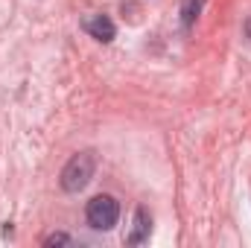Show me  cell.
<instances>
[{"label":"cell","mask_w":251,"mask_h":248,"mask_svg":"<svg viewBox=\"0 0 251 248\" xmlns=\"http://www.w3.org/2000/svg\"><path fill=\"white\" fill-rule=\"evenodd\" d=\"M97 173V155L94 152H76L67 164H64L62 175H59V184L64 193H82L85 187L91 184Z\"/></svg>","instance_id":"1"},{"label":"cell","mask_w":251,"mask_h":248,"mask_svg":"<svg viewBox=\"0 0 251 248\" xmlns=\"http://www.w3.org/2000/svg\"><path fill=\"white\" fill-rule=\"evenodd\" d=\"M85 219H88V225L94 231H111L117 225V219H120V201L114 196H108V193H100V196H94L88 201Z\"/></svg>","instance_id":"2"},{"label":"cell","mask_w":251,"mask_h":248,"mask_svg":"<svg viewBox=\"0 0 251 248\" xmlns=\"http://www.w3.org/2000/svg\"><path fill=\"white\" fill-rule=\"evenodd\" d=\"M82 29L100 44H111L117 38V24L108 15H88V18H82Z\"/></svg>","instance_id":"3"},{"label":"cell","mask_w":251,"mask_h":248,"mask_svg":"<svg viewBox=\"0 0 251 248\" xmlns=\"http://www.w3.org/2000/svg\"><path fill=\"white\" fill-rule=\"evenodd\" d=\"M149 234H152V216H149L146 207H137L126 243H128V246H143V243H149Z\"/></svg>","instance_id":"4"},{"label":"cell","mask_w":251,"mask_h":248,"mask_svg":"<svg viewBox=\"0 0 251 248\" xmlns=\"http://www.w3.org/2000/svg\"><path fill=\"white\" fill-rule=\"evenodd\" d=\"M204 3H207V0H181L178 21H181V29H184V32H190V29L196 26V21H199V15H201Z\"/></svg>","instance_id":"5"},{"label":"cell","mask_w":251,"mask_h":248,"mask_svg":"<svg viewBox=\"0 0 251 248\" xmlns=\"http://www.w3.org/2000/svg\"><path fill=\"white\" fill-rule=\"evenodd\" d=\"M44 246L53 248V246H73V237H67V234H50L47 240H44Z\"/></svg>","instance_id":"6"},{"label":"cell","mask_w":251,"mask_h":248,"mask_svg":"<svg viewBox=\"0 0 251 248\" xmlns=\"http://www.w3.org/2000/svg\"><path fill=\"white\" fill-rule=\"evenodd\" d=\"M243 29H246V38H249V41H251V18H249V21H246V26H243Z\"/></svg>","instance_id":"7"}]
</instances>
